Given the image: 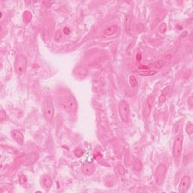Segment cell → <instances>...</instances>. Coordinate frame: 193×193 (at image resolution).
Instances as JSON below:
<instances>
[{
	"label": "cell",
	"mask_w": 193,
	"mask_h": 193,
	"mask_svg": "<svg viewBox=\"0 0 193 193\" xmlns=\"http://www.w3.org/2000/svg\"><path fill=\"white\" fill-rule=\"evenodd\" d=\"M167 88H166L164 90L163 92L162 93V94H161L160 97H159V101H160V103H164L165 101L166 100V94H167Z\"/></svg>",
	"instance_id": "cell-18"
},
{
	"label": "cell",
	"mask_w": 193,
	"mask_h": 193,
	"mask_svg": "<svg viewBox=\"0 0 193 193\" xmlns=\"http://www.w3.org/2000/svg\"><path fill=\"white\" fill-rule=\"evenodd\" d=\"M19 180H20V183H21V184H23V183H25V182H26V181H27V178H26V177H25L24 175H23V174H21V175L20 176Z\"/></svg>",
	"instance_id": "cell-21"
},
{
	"label": "cell",
	"mask_w": 193,
	"mask_h": 193,
	"mask_svg": "<svg viewBox=\"0 0 193 193\" xmlns=\"http://www.w3.org/2000/svg\"><path fill=\"white\" fill-rule=\"evenodd\" d=\"M42 110H43L44 117L48 122H51L55 115V108H54L53 101L50 96H47L42 103Z\"/></svg>",
	"instance_id": "cell-2"
},
{
	"label": "cell",
	"mask_w": 193,
	"mask_h": 193,
	"mask_svg": "<svg viewBox=\"0 0 193 193\" xmlns=\"http://www.w3.org/2000/svg\"><path fill=\"white\" fill-rule=\"evenodd\" d=\"M191 186V179L189 176L186 175L181 179L180 183L179 184V192L180 193H186L188 192Z\"/></svg>",
	"instance_id": "cell-7"
},
{
	"label": "cell",
	"mask_w": 193,
	"mask_h": 193,
	"mask_svg": "<svg viewBox=\"0 0 193 193\" xmlns=\"http://www.w3.org/2000/svg\"><path fill=\"white\" fill-rule=\"evenodd\" d=\"M61 38H62V33L60 30H58V31H57V33H56V34H55V40L56 42H59L60 39H61Z\"/></svg>",
	"instance_id": "cell-19"
},
{
	"label": "cell",
	"mask_w": 193,
	"mask_h": 193,
	"mask_svg": "<svg viewBox=\"0 0 193 193\" xmlns=\"http://www.w3.org/2000/svg\"><path fill=\"white\" fill-rule=\"evenodd\" d=\"M159 30H160L161 33H165L166 30H167V25H166L165 23H162L160 26V27H159Z\"/></svg>",
	"instance_id": "cell-20"
},
{
	"label": "cell",
	"mask_w": 193,
	"mask_h": 193,
	"mask_svg": "<svg viewBox=\"0 0 193 193\" xmlns=\"http://www.w3.org/2000/svg\"><path fill=\"white\" fill-rule=\"evenodd\" d=\"M192 96H191L189 98V100H188V104H189V106H190V107H192Z\"/></svg>",
	"instance_id": "cell-25"
},
{
	"label": "cell",
	"mask_w": 193,
	"mask_h": 193,
	"mask_svg": "<svg viewBox=\"0 0 193 193\" xmlns=\"http://www.w3.org/2000/svg\"><path fill=\"white\" fill-rule=\"evenodd\" d=\"M118 114L119 117L125 123L130 121V106L128 102L125 101H121L118 103Z\"/></svg>",
	"instance_id": "cell-4"
},
{
	"label": "cell",
	"mask_w": 193,
	"mask_h": 193,
	"mask_svg": "<svg viewBox=\"0 0 193 193\" xmlns=\"http://www.w3.org/2000/svg\"><path fill=\"white\" fill-rule=\"evenodd\" d=\"M154 101H155V97L153 95H150L148 96L146 99V104L144 106V110H143V115L145 118H148L151 113L152 106H153Z\"/></svg>",
	"instance_id": "cell-8"
},
{
	"label": "cell",
	"mask_w": 193,
	"mask_h": 193,
	"mask_svg": "<svg viewBox=\"0 0 193 193\" xmlns=\"http://www.w3.org/2000/svg\"><path fill=\"white\" fill-rule=\"evenodd\" d=\"M118 171H119L120 174H121V170H122L124 174H125V170L124 169V167H123V166L121 165L118 166Z\"/></svg>",
	"instance_id": "cell-24"
},
{
	"label": "cell",
	"mask_w": 193,
	"mask_h": 193,
	"mask_svg": "<svg viewBox=\"0 0 193 193\" xmlns=\"http://www.w3.org/2000/svg\"><path fill=\"white\" fill-rule=\"evenodd\" d=\"M165 65V61L163 60H157V61H155V63H154L153 64H152V66H153L154 68H155L157 69H162Z\"/></svg>",
	"instance_id": "cell-16"
},
{
	"label": "cell",
	"mask_w": 193,
	"mask_h": 193,
	"mask_svg": "<svg viewBox=\"0 0 193 193\" xmlns=\"http://www.w3.org/2000/svg\"><path fill=\"white\" fill-rule=\"evenodd\" d=\"M118 27L116 25H112V26L106 27L104 30V34L106 36H111V35H114L115 33L117 32Z\"/></svg>",
	"instance_id": "cell-14"
},
{
	"label": "cell",
	"mask_w": 193,
	"mask_h": 193,
	"mask_svg": "<svg viewBox=\"0 0 193 193\" xmlns=\"http://www.w3.org/2000/svg\"><path fill=\"white\" fill-rule=\"evenodd\" d=\"M27 67V57L23 55L17 56L14 60V71L17 75H23L26 72Z\"/></svg>",
	"instance_id": "cell-3"
},
{
	"label": "cell",
	"mask_w": 193,
	"mask_h": 193,
	"mask_svg": "<svg viewBox=\"0 0 193 193\" xmlns=\"http://www.w3.org/2000/svg\"><path fill=\"white\" fill-rule=\"evenodd\" d=\"M157 71L154 70V69H146V70L142 71V72H139L138 75L142 76H151L156 74Z\"/></svg>",
	"instance_id": "cell-15"
},
{
	"label": "cell",
	"mask_w": 193,
	"mask_h": 193,
	"mask_svg": "<svg viewBox=\"0 0 193 193\" xmlns=\"http://www.w3.org/2000/svg\"><path fill=\"white\" fill-rule=\"evenodd\" d=\"M125 30L127 34L131 35L133 33V24L132 19L130 16H126L125 19Z\"/></svg>",
	"instance_id": "cell-12"
},
{
	"label": "cell",
	"mask_w": 193,
	"mask_h": 193,
	"mask_svg": "<svg viewBox=\"0 0 193 193\" xmlns=\"http://www.w3.org/2000/svg\"><path fill=\"white\" fill-rule=\"evenodd\" d=\"M166 174H167V167L165 165H160L157 167L155 172V182L158 185H162L165 182Z\"/></svg>",
	"instance_id": "cell-6"
},
{
	"label": "cell",
	"mask_w": 193,
	"mask_h": 193,
	"mask_svg": "<svg viewBox=\"0 0 193 193\" xmlns=\"http://www.w3.org/2000/svg\"><path fill=\"white\" fill-rule=\"evenodd\" d=\"M130 84H131V87H133V88H135L138 86V80H137L136 78H135L133 76H131V77H130Z\"/></svg>",
	"instance_id": "cell-17"
},
{
	"label": "cell",
	"mask_w": 193,
	"mask_h": 193,
	"mask_svg": "<svg viewBox=\"0 0 193 193\" xmlns=\"http://www.w3.org/2000/svg\"><path fill=\"white\" fill-rule=\"evenodd\" d=\"M57 105L62 110L67 113H73L78 109V104L75 97L68 94H64V95L58 96Z\"/></svg>",
	"instance_id": "cell-1"
},
{
	"label": "cell",
	"mask_w": 193,
	"mask_h": 193,
	"mask_svg": "<svg viewBox=\"0 0 193 193\" xmlns=\"http://www.w3.org/2000/svg\"><path fill=\"white\" fill-rule=\"evenodd\" d=\"M186 131H187L188 133H189V134H191V133H192V125H189V126L186 128Z\"/></svg>",
	"instance_id": "cell-23"
},
{
	"label": "cell",
	"mask_w": 193,
	"mask_h": 193,
	"mask_svg": "<svg viewBox=\"0 0 193 193\" xmlns=\"http://www.w3.org/2000/svg\"><path fill=\"white\" fill-rule=\"evenodd\" d=\"M52 179L51 178L50 176L44 175L42 178V185L44 186L45 189H49L52 185Z\"/></svg>",
	"instance_id": "cell-13"
},
{
	"label": "cell",
	"mask_w": 193,
	"mask_h": 193,
	"mask_svg": "<svg viewBox=\"0 0 193 193\" xmlns=\"http://www.w3.org/2000/svg\"><path fill=\"white\" fill-rule=\"evenodd\" d=\"M11 136L15 141L19 144L22 145L23 143V140H24V137H23V133L21 131H18V130H14L11 131Z\"/></svg>",
	"instance_id": "cell-11"
},
{
	"label": "cell",
	"mask_w": 193,
	"mask_h": 193,
	"mask_svg": "<svg viewBox=\"0 0 193 193\" xmlns=\"http://www.w3.org/2000/svg\"><path fill=\"white\" fill-rule=\"evenodd\" d=\"M6 118V113L2 109L1 110V120L2 121H4L5 119Z\"/></svg>",
	"instance_id": "cell-22"
},
{
	"label": "cell",
	"mask_w": 193,
	"mask_h": 193,
	"mask_svg": "<svg viewBox=\"0 0 193 193\" xmlns=\"http://www.w3.org/2000/svg\"><path fill=\"white\" fill-rule=\"evenodd\" d=\"M183 135L178 134L175 138L173 145L172 153L174 158H178L180 157L183 150Z\"/></svg>",
	"instance_id": "cell-5"
},
{
	"label": "cell",
	"mask_w": 193,
	"mask_h": 193,
	"mask_svg": "<svg viewBox=\"0 0 193 193\" xmlns=\"http://www.w3.org/2000/svg\"><path fill=\"white\" fill-rule=\"evenodd\" d=\"M69 28H67V27H65L64 29V33H65V34H69Z\"/></svg>",
	"instance_id": "cell-26"
},
{
	"label": "cell",
	"mask_w": 193,
	"mask_h": 193,
	"mask_svg": "<svg viewBox=\"0 0 193 193\" xmlns=\"http://www.w3.org/2000/svg\"><path fill=\"white\" fill-rule=\"evenodd\" d=\"M81 169L84 174L87 176H91L95 171V166L91 162H84L82 164Z\"/></svg>",
	"instance_id": "cell-10"
},
{
	"label": "cell",
	"mask_w": 193,
	"mask_h": 193,
	"mask_svg": "<svg viewBox=\"0 0 193 193\" xmlns=\"http://www.w3.org/2000/svg\"><path fill=\"white\" fill-rule=\"evenodd\" d=\"M73 74L75 77L78 79H84L87 77L88 74V70L86 67H82V66H79L77 67L73 70Z\"/></svg>",
	"instance_id": "cell-9"
}]
</instances>
